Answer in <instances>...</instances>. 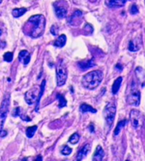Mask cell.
<instances>
[{
  "mask_svg": "<svg viewBox=\"0 0 145 161\" xmlns=\"http://www.w3.org/2000/svg\"><path fill=\"white\" fill-rule=\"evenodd\" d=\"M45 29V18L43 15L31 16L23 27V32L26 35L36 39L43 35Z\"/></svg>",
  "mask_w": 145,
  "mask_h": 161,
  "instance_id": "6da1fadb",
  "label": "cell"
},
{
  "mask_svg": "<svg viewBox=\"0 0 145 161\" xmlns=\"http://www.w3.org/2000/svg\"><path fill=\"white\" fill-rule=\"evenodd\" d=\"M103 79V74L101 70H94L85 75L82 78V85L87 89L92 90L100 85Z\"/></svg>",
  "mask_w": 145,
  "mask_h": 161,
  "instance_id": "7a4b0ae2",
  "label": "cell"
},
{
  "mask_svg": "<svg viewBox=\"0 0 145 161\" xmlns=\"http://www.w3.org/2000/svg\"><path fill=\"white\" fill-rule=\"evenodd\" d=\"M10 106V96H6L1 103L0 106V136L4 137L7 134V131L3 130V124L7 118V114L9 111Z\"/></svg>",
  "mask_w": 145,
  "mask_h": 161,
  "instance_id": "3957f363",
  "label": "cell"
},
{
  "mask_svg": "<svg viewBox=\"0 0 145 161\" xmlns=\"http://www.w3.org/2000/svg\"><path fill=\"white\" fill-rule=\"evenodd\" d=\"M67 78V68L62 60H60L56 65V82L58 87H62L66 83Z\"/></svg>",
  "mask_w": 145,
  "mask_h": 161,
  "instance_id": "277c9868",
  "label": "cell"
},
{
  "mask_svg": "<svg viewBox=\"0 0 145 161\" xmlns=\"http://www.w3.org/2000/svg\"><path fill=\"white\" fill-rule=\"evenodd\" d=\"M115 113H116V106L115 104L114 103H108L106 105L103 110V117L105 118L106 123L108 127H111L114 118H115Z\"/></svg>",
  "mask_w": 145,
  "mask_h": 161,
  "instance_id": "5b68a950",
  "label": "cell"
},
{
  "mask_svg": "<svg viewBox=\"0 0 145 161\" xmlns=\"http://www.w3.org/2000/svg\"><path fill=\"white\" fill-rule=\"evenodd\" d=\"M130 121L134 129H140L144 126V118L138 110H132L130 112Z\"/></svg>",
  "mask_w": 145,
  "mask_h": 161,
  "instance_id": "8992f818",
  "label": "cell"
},
{
  "mask_svg": "<svg viewBox=\"0 0 145 161\" xmlns=\"http://www.w3.org/2000/svg\"><path fill=\"white\" fill-rule=\"evenodd\" d=\"M54 7H55V12L56 15L59 19L65 18L67 14V9L68 5L65 0H59L56 3H54Z\"/></svg>",
  "mask_w": 145,
  "mask_h": 161,
  "instance_id": "52a82bcc",
  "label": "cell"
},
{
  "mask_svg": "<svg viewBox=\"0 0 145 161\" xmlns=\"http://www.w3.org/2000/svg\"><path fill=\"white\" fill-rule=\"evenodd\" d=\"M135 86L136 85L134 83V86H132L130 93L127 95L126 102L130 106H137L140 103V92L137 89V88Z\"/></svg>",
  "mask_w": 145,
  "mask_h": 161,
  "instance_id": "ba28073f",
  "label": "cell"
},
{
  "mask_svg": "<svg viewBox=\"0 0 145 161\" xmlns=\"http://www.w3.org/2000/svg\"><path fill=\"white\" fill-rule=\"evenodd\" d=\"M40 90L37 87H33L30 90H28L25 94V100L28 105H33L34 104L39 97Z\"/></svg>",
  "mask_w": 145,
  "mask_h": 161,
  "instance_id": "9c48e42d",
  "label": "cell"
},
{
  "mask_svg": "<svg viewBox=\"0 0 145 161\" xmlns=\"http://www.w3.org/2000/svg\"><path fill=\"white\" fill-rule=\"evenodd\" d=\"M83 15V13H82V11L81 10H75L74 14L70 16V18H69V20H68V22L72 25V26H78L79 24V22L77 21V20H79V22H80V17Z\"/></svg>",
  "mask_w": 145,
  "mask_h": 161,
  "instance_id": "30bf717a",
  "label": "cell"
},
{
  "mask_svg": "<svg viewBox=\"0 0 145 161\" xmlns=\"http://www.w3.org/2000/svg\"><path fill=\"white\" fill-rule=\"evenodd\" d=\"M126 0H105V4L109 8L122 7L126 4Z\"/></svg>",
  "mask_w": 145,
  "mask_h": 161,
  "instance_id": "8fae6325",
  "label": "cell"
},
{
  "mask_svg": "<svg viewBox=\"0 0 145 161\" xmlns=\"http://www.w3.org/2000/svg\"><path fill=\"white\" fill-rule=\"evenodd\" d=\"M90 150H91V145L90 144H85L84 147H82L79 149L78 154L76 156V160H82L86 156V154L88 153V152Z\"/></svg>",
  "mask_w": 145,
  "mask_h": 161,
  "instance_id": "7c38bea8",
  "label": "cell"
},
{
  "mask_svg": "<svg viewBox=\"0 0 145 161\" xmlns=\"http://www.w3.org/2000/svg\"><path fill=\"white\" fill-rule=\"evenodd\" d=\"M94 66H95V62L93 59L84 60V61H80L78 63V67L82 70H86V69L94 67Z\"/></svg>",
  "mask_w": 145,
  "mask_h": 161,
  "instance_id": "4fadbf2b",
  "label": "cell"
},
{
  "mask_svg": "<svg viewBox=\"0 0 145 161\" xmlns=\"http://www.w3.org/2000/svg\"><path fill=\"white\" fill-rule=\"evenodd\" d=\"M103 157H104V151H103V149L102 148L101 146H97L95 153H94V154H93L92 160L101 161L103 160Z\"/></svg>",
  "mask_w": 145,
  "mask_h": 161,
  "instance_id": "5bb4252c",
  "label": "cell"
},
{
  "mask_svg": "<svg viewBox=\"0 0 145 161\" xmlns=\"http://www.w3.org/2000/svg\"><path fill=\"white\" fill-rule=\"evenodd\" d=\"M18 57H19V59L23 63L24 65L28 64V63L30 62V58H31L30 54L28 53V52H27L26 50H22V51H21L19 55H18Z\"/></svg>",
  "mask_w": 145,
  "mask_h": 161,
  "instance_id": "9a60e30c",
  "label": "cell"
},
{
  "mask_svg": "<svg viewBox=\"0 0 145 161\" xmlns=\"http://www.w3.org/2000/svg\"><path fill=\"white\" fill-rule=\"evenodd\" d=\"M67 42V37L65 34H61L54 42V46L56 47H63Z\"/></svg>",
  "mask_w": 145,
  "mask_h": 161,
  "instance_id": "2e32d148",
  "label": "cell"
},
{
  "mask_svg": "<svg viewBox=\"0 0 145 161\" xmlns=\"http://www.w3.org/2000/svg\"><path fill=\"white\" fill-rule=\"evenodd\" d=\"M79 111L81 113H86V112H92V113H96V110L94 109L92 106H91L90 105H87V104H81L80 106H79Z\"/></svg>",
  "mask_w": 145,
  "mask_h": 161,
  "instance_id": "e0dca14e",
  "label": "cell"
},
{
  "mask_svg": "<svg viewBox=\"0 0 145 161\" xmlns=\"http://www.w3.org/2000/svg\"><path fill=\"white\" fill-rule=\"evenodd\" d=\"M122 80H123V78L121 76H119L114 81V84L112 86V93H113V94H116L118 93L119 88L121 86V83H122Z\"/></svg>",
  "mask_w": 145,
  "mask_h": 161,
  "instance_id": "ac0fdd59",
  "label": "cell"
},
{
  "mask_svg": "<svg viewBox=\"0 0 145 161\" xmlns=\"http://www.w3.org/2000/svg\"><path fill=\"white\" fill-rule=\"evenodd\" d=\"M26 12V8H16L12 10V15L15 18H18L22 15H23Z\"/></svg>",
  "mask_w": 145,
  "mask_h": 161,
  "instance_id": "d6986e66",
  "label": "cell"
},
{
  "mask_svg": "<svg viewBox=\"0 0 145 161\" xmlns=\"http://www.w3.org/2000/svg\"><path fill=\"white\" fill-rule=\"evenodd\" d=\"M126 123H127V120H122L118 123V124H117V126H116V128H115V130L114 131V134L115 136H117L120 133V131L122 130V129L125 127V125Z\"/></svg>",
  "mask_w": 145,
  "mask_h": 161,
  "instance_id": "ffe728a7",
  "label": "cell"
},
{
  "mask_svg": "<svg viewBox=\"0 0 145 161\" xmlns=\"http://www.w3.org/2000/svg\"><path fill=\"white\" fill-rule=\"evenodd\" d=\"M37 129H38V126H37V125H33V126H32V127H28L26 130V136H27L28 138H32V137L34 135V134H35Z\"/></svg>",
  "mask_w": 145,
  "mask_h": 161,
  "instance_id": "44dd1931",
  "label": "cell"
},
{
  "mask_svg": "<svg viewBox=\"0 0 145 161\" xmlns=\"http://www.w3.org/2000/svg\"><path fill=\"white\" fill-rule=\"evenodd\" d=\"M56 99H58V101H59V104H58V106L60 108H62V107H65L67 106V100L66 99L64 98V96L63 95H62V94H56Z\"/></svg>",
  "mask_w": 145,
  "mask_h": 161,
  "instance_id": "7402d4cb",
  "label": "cell"
},
{
  "mask_svg": "<svg viewBox=\"0 0 145 161\" xmlns=\"http://www.w3.org/2000/svg\"><path fill=\"white\" fill-rule=\"evenodd\" d=\"M45 80H43V82H42V84H41V86H40V94H39V97H38V99H37V106H36V111H38V107H39V104H40V99H41V97H42V95H43V93H44V87H45Z\"/></svg>",
  "mask_w": 145,
  "mask_h": 161,
  "instance_id": "603a6c76",
  "label": "cell"
},
{
  "mask_svg": "<svg viewBox=\"0 0 145 161\" xmlns=\"http://www.w3.org/2000/svg\"><path fill=\"white\" fill-rule=\"evenodd\" d=\"M139 48H140V46L137 45L136 41H134V40H131L130 41L129 46H128L129 51H131V52H137V51L139 50Z\"/></svg>",
  "mask_w": 145,
  "mask_h": 161,
  "instance_id": "cb8c5ba5",
  "label": "cell"
},
{
  "mask_svg": "<svg viewBox=\"0 0 145 161\" xmlns=\"http://www.w3.org/2000/svg\"><path fill=\"white\" fill-rule=\"evenodd\" d=\"M79 141V134L78 133H74V134L71 135V137L69 138V142L71 144H76L78 143Z\"/></svg>",
  "mask_w": 145,
  "mask_h": 161,
  "instance_id": "d4e9b609",
  "label": "cell"
},
{
  "mask_svg": "<svg viewBox=\"0 0 145 161\" xmlns=\"http://www.w3.org/2000/svg\"><path fill=\"white\" fill-rule=\"evenodd\" d=\"M3 59H4V61L10 63V62L13 60V53H12V52H5L4 55H3Z\"/></svg>",
  "mask_w": 145,
  "mask_h": 161,
  "instance_id": "484cf974",
  "label": "cell"
},
{
  "mask_svg": "<svg viewBox=\"0 0 145 161\" xmlns=\"http://www.w3.org/2000/svg\"><path fill=\"white\" fill-rule=\"evenodd\" d=\"M61 153L63 154V155H69L71 153H72V148H70V147H68V146H67V145H65V146H63V148H62V149L61 150Z\"/></svg>",
  "mask_w": 145,
  "mask_h": 161,
  "instance_id": "4316f807",
  "label": "cell"
},
{
  "mask_svg": "<svg viewBox=\"0 0 145 161\" xmlns=\"http://www.w3.org/2000/svg\"><path fill=\"white\" fill-rule=\"evenodd\" d=\"M51 34H52L53 35H57L58 34V32H59V28L58 27L56 26V25H53L51 28Z\"/></svg>",
  "mask_w": 145,
  "mask_h": 161,
  "instance_id": "83f0119b",
  "label": "cell"
},
{
  "mask_svg": "<svg viewBox=\"0 0 145 161\" xmlns=\"http://www.w3.org/2000/svg\"><path fill=\"white\" fill-rule=\"evenodd\" d=\"M130 12L132 15H136V14L138 13V9H137L136 4H132L131 9H130Z\"/></svg>",
  "mask_w": 145,
  "mask_h": 161,
  "instance_id": "f1b7e54d",
  "label": "cell"
},
{
  "mask_svg": "<svg viewBox=\"0 0 145 161\" xmlns=\"http://www.w3.org/2000/svg\"><path fill=\"white\" fill-rule=\"evenodd\" d=\"M84 30H85V31H88V32H90V34H92L93 31V28L90 24H86L85 27H84Z\"/></svg>",
  "mask_w": 145,
  "mask_h": 161,
  "instance_id": "f546056e",
  "label": "cell"
},
{
  "mask_svg": "<svg viewBox=\"0 0 145 161\" xmlns=\"http://www.w3.org/2000/svg\"><path fill=\"white\" fill-rule=\"evenodd\" d=\"M88 128H89V130H91V132H94V126L92 124H91Z\"/></svg>",
  "mask_w": 145,
  "mask_h": 161,
  "instance_id": "4dcf8cb0",
  "label": "cell"
},
{
  "mask_svg": "<svg viewBox=\"0 0 145 161\" xmlns=\"http://www.w3.org/2000/svg\"><path fill=\"white\" fill-rule=\"evenodd\" d=\"M1 3H2V0H0V4H1Z\"/></svg>",
  "mask_w": 145,
  "mask_h": 161,
  "instance_id": "1f68e13d",
  "label": "cell"
},
{
  "mask_svg": "<svg viewBox=\"0 0 145 161\" xmlns=\"http://www.w3.org/2000/svg\"><path fill=\"white\" fill-rule=\"evenodd\" d=\"M0 34H1V31H0Z\"/></svg>",
  "mask_w": 145,
  "mask_h": 161,
  "instance_id": "d6a6232c",
  "label": "cell"
}]
</instances>
